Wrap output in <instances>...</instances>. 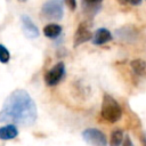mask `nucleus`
<instances>
[{
    "label": "nucleus",
    "instance_id": "f257e3e1",
    "mask_svg": "<svg viewBox=\"0 0 146 146\" xmlns=\"http://www.w3.org/2000/svg\"><path fill=\"white\" fill-rule=\"evenodd\" d=\"M38 119V110L30 94L24 89L14 90L0 110V122L32 125Z\"/></svg>",
    "mask_w": 146,
    "mask_h": 146
},
{
    "label": "nucleus",
    "instance_id": "f03ea898",
    "mask_svg": "<svg viewBox=\"0 0 146 146\" xmlns=\"http://www.w3.org/2000/svg\"><path fill=\"white\" fill-rule=\"evenodd\" d=\"M100 114H102V117L104 120H106L107 122L115 123L122 116V108H121L120 104L111 95L105 94L103 96V100H102Z\"/></svg>",
    "mask_w": 146,
    "mask_h": 146
},
{
    "label": "nucleus",
    "instance_id": "7ed1b4c3",
    "mask_svg": "<svg viewBox=\"0 0 146 146\" xmlns=\"http://www.w3.org/2000/svg\"><path fill=\"white\" fill-rule=\"evenodd\" d=\"M41 15L48 21H60L64 15L63 0H47L41 7Z\"/></svg>",
    "mask_w": 146,
    "mask_h": 146
},
{
    "label": "nucleus",
    "instance_id": "20e7f679",
    "mask_svg": "<svg viewBox=\"0 0 146 146\" xmlns=\"http://www.w3.org/2000/svg\"><path fill=\"white\" fill-rule=\"evenodd\" d=\"M65 64L63 62H58L55 64L50 70H48L44 74V83L48 87H55L57 86L65 76Z\"/></svg>",
    "mask_w": 146,
    "mask_h": 146
},
{
    "label": "nucleus",
    "instance_id": "39448f33",
    "mask_svg": "<svg viewBox=\"0 0 146 146\" xmlns=\"http://www.w3.org/2000/svg\"><path fill=\"white\" fill-rule=\"evenodd\" d=\"M82 138L92 146H105L106 145V136L98 129L88 128L82 131Z\"/></svg>",
    "mask_w": 146,
    "mask_h": 146
},
{
    "label": "nucleus",
    "instance_id": "423d86ee",
    "mask_svg": "<svg viewBox=\"0 0 146 146\" xmlns=\"http://www.w3.org/2000/svg\"><path fill=\"white\" fill-rule=\"evenodd\" d=\"M92 39V33L91 31L89 30V27L87 26L86 23H81L78 29L75 30V33H74V36H73V46L74 47H78L89 40Z\"/></svg>",
    "mask_w": 146,
    "mask_h": 146
},
{
    "label": "nucleus",
    "instance_id": "0eeeda50",
    "mask_svg": "<svg viewBox=\"0 0 146 146\" xmlns=\"http://www.w3.org/2000/svg\"><path fill=\"white\" fill-rule=\"evenodd\" d=\"M21 22H22V29H23V32L24 34L30 38V39H34V38H38L40 32H39V29L38 26L34 24V22L27 16V15H22L21 16Z\"/></svg>",
    "mask_w": 146,
    "mask_h": 146
},
{
    "label": "nucleus",
    "instance_id": "6e6552de",
    "mask_svg": "<svg viewBox=\"0 0 146 146\" xmlns=\"http://www.w3.org/2000/svg\"><path fill=\"white\" fill-rule=\"evenodd\" d=\"M113 39V35L112 33L110 32V30L105 29V27H99L96 30L95 34L92 35V43L96 44V46H102L104 43H107L110 42L111 40Z\"/></svg>",
    "mask_w": 146,
    "mask_h": 146
},
{
    "label": "nucleus",
    "instance_id": "1a4fd4ad",
    "mask_svg": "<svg viewBox=\"0 0 146 146\" xmlns=\"http://www.w3.org/2000/svg\"><path fill=\"white\" fill-rule=\"evenodd\" d=\"M18 136V129L15 124H7L0 127V139L1 140H10Z\"/></svg>",
    "mask_w": 146,
    "mask_h": 146
},
{
    "label": "nucleus",
    "instance_id": "9d476101",
    "mask_svg": "<svg viewBox=\"0 0 146 146\" xmlns=\"http://www.w3.org/2000/svg\"><path fill=\"white\" fill-rule=\"evenodd\" d=\"M131 68L137 76H146V60L141 58H136L131 63Z\"/></svg>",
    "mask_w": 146,
    "mask_h": 146
},
{
    "label": "nucleus",
    "instance_id": "9b49d317",
    "mask_svg": "<svg viewBox=\"0 0 146 146\" xmlns=\"http://www.w3.org/2000/svg\"><path fill=\"white\" fill-rule=\"evenodd\" d=\"M60 33H62V26L59 24L51 23V24H47L43 27V34L49 39H56L60 35Z\"/></svg>",
    "mask_w": 146,
    "mask_h": 146
},
{
    "label": "nucleus",
    "instance_id": "f8f14e48",
    "mask_svg": "<svg viewBox=\"0 0 146 146\" xmlns=\"http://www.w3.org/2000/svg\"><path fill=\"white\" fill-rule=\"evenodd\" d=\"M103 0H82L83 9L87 11V14L95 15L100 9V3Z\"/></svg>",
    "mask_w": 146,
    "mask_h": 146
},
{
    "label": "nucleus",
    "instance_id": "ddd939ff",
    "mask_svg": "<svg viewBox=\"0 0 146 146\" xmlns=\"http://www.w3.org/2000/svg\"><path fill=\"white\" fill-rule=\"evenodd\" d=\"M123 141V131L117 129L112 131L110 138V146H120Z\"/></svg>",
    "mask_w": 146,
    "mask_h": 146
},
{
    "label": "nucleus",
    "instance_id": "4468645a",
    "mask_svg": "<svg viewBox=\"0 0 146 146\" xmlns=\"http://www.w3.org/2000/svg\"><path fill=\"white\" fill-rule=\"evenodd\" d=\"M10 59V54L8 51V49L3 46V44H0V63L2 64H7Z\"/></svg>",
    "mask_w": 146,
    "mask_h": 146
},
{
    "label": "nucleus",
    "instance_id": "2eb2a0df",
    "mask_svg": "<svg viewBox=\"0 0 146 146\" xmlns=\"http://www.w3.org/2000/svg\"><path fill=\"white\" fill-rule=\"evenodd\" d=\"M65 5L68 7L70 10H75L76 9V0H64Z\"/></svg>",
    "mask_w": 146,
    "mask_h": 146
},
{
    "label": "nucleus",
    "instance_id": "dca6fc26",
    "mask_svg": "<svg viewBox=\"0 0 146 146\" xmlns=\"http://www.w3.org/2000/svg\"><path fill=\"white\" fill-rule=\"evenodd\" d=\"M122 146H133V144H132V141H131V139L128 135H125V137L122 141Z\"/></svg>",
    "mask_w": 146,
    "mask_h": 146
},
{
    "label": "nucleus",
    "instance_id": "f3484780",
    "mask_svg": "<svg viewBox=\"0 0 146 146\" xmlns=\"http://www.w3.org/2000/svg\"><path fill=\"white\" fill-rule=\"evenodd\" d=\"M140 141L143 144V146H146V132H143L140 136Z\"/></svg>",
    "mask_w": 146,
    "mask_h": 146
},
{
    "label": "nucleus",
    "instance_id": "a211bd4d",
    "mask_svg": "<svg viewBox=\"0 0 146 146\" xmlns=\"http://www.w3.org/2000/svg\"><path fill=\"white\" fill-rule=\"evenodd\" d=\"M128 2L133 5V6H139L141 3V0H128Z\"/></svg>",
    "mask_w": 146,
    "mask_h": 146
},
{
    "label": "nucleus",
    "instance_id": "6ab92c4d",
    "mask_svg": "<svg viewBox=\"0 0 146 146\" xmlns=\"http://www.w3.org/2000/svg\"><path fill=\"white\" fill-rule=\"evenodd\" d=\"M120 5H127L128 3V0H117Z\"/></svg>",
    "mask_w": 146,
    "mask_h": 146
},
{
    "label": "nucleus",
    "instance_id": "aec40b11",
    "mask_svg": "<svg viewBox=\"0 0 146 146\" xmlns=\"http://www.w3.org/2000/svg\"><path fill=\"white\" fill-rule=\"evenodd\" d=\"M18 1H19V2H25L26 0H18Z\"/></svg>",
    "mask_w": 146,
    "mask_h": 146
}]
</instances>
